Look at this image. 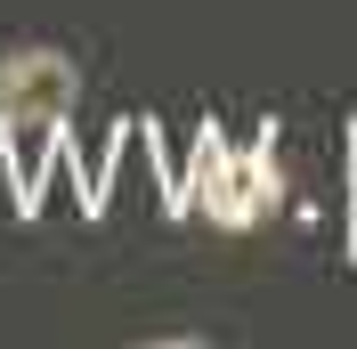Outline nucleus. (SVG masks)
Segmentation results:
<instances>
[{
  "label": "nucleus",
  "instance_id": "nucleus-3",
  "mask_svg": "<svg viewBox=\"0 0 357 349\" xmlns=\"http://www.w3.org/2000/svg\"><path fill=\"white\" fill-rule=\"evenodd\" d=\"M349 260H357V131H349Z\"/></svg>",
  "mask_w": 357,
  "mask_h": 349
},
{
  "label": "nucleus",
  "instance_id": "nucleus-1",
  "mask_svg": "<svg viewBox=\"0 0 357 349\" xmlns=\"http://www.w3.org/2000/svg\"><path fill=\"white\" fill-rule=\"evenodd\" d=\"M82 98V73L73 57L57 49H17V57H0V122H17V131H57Z\"/></svg>",
  "mask_w": 357,
  "mask_h": 349
},
{
  "label": "nucleus",
  "instance_id": "nucleus-2",
  "mask_svg": "<svg viewBox=\"0 0 357 349\" xmlns=\"http://www.w3.org/2000/svg\"><path fill=\"white\" fill-rule=\"evenodd\" d=\"M203 211L220 219V228H252L260 211H276V154H268V131L252 154H220L211 171H203Z\"/></svg>",
  "mask_w": 357,
  "mask_h": 349
}]
</instances>
